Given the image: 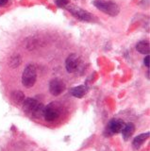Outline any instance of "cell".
<instances>
[{"label":"cell","instance_id":"obj_1","mask_svg":"<svg viewBox=\"0 0 150 151\" xmlns=\"http://www.w3.org/2000/svg\"><path fill=\"white\" fill-rule=\"evenodd\" d=\"M93 6L98 9L102 12H104L110 16L114 17L118 15L120 12V8L115 2L113 1H106V0H95L93 1Z\"/></svg>","mask_w":150,"mask_h":151},{"label":"cell","instance_id":"obj_2","mask_svg":"<svg viewBox=\"0 0 150 151\" xmlns=\"http://www.w3.org/2000/svg\"><path fill=\"white\" fill-rule=\"evenodd\" d=\"M37 80V69L36 66L32 63H29L26 66L24 72L22 74V84L24 87L29 89L33 87Z\"/></svg>","mask_w":150,"mask_h":151},{"label":"cell","instance_id":"obj_3","mask_svg":"<svg viewBox=\"0 0 150 151\" xmlns=\"http://www.w3.org/2000/svg\"><path fill=\"white\" fill-rule=\"evenodd\" d=\"M65 8L68 9V12L71 13L74 17H76L77 19H78V20H80L82 22H92L93 20V16L90 12L78 6L69 4Z\"/></svg>","mask_w":150,"mask_h":151},{"label":"cell","instance_id":"obj_4","mask_svg":"<svg viewBox=\"0 0 150 151\" xmlns=\"http://www.w3.org/2000/svg\"><path fill=\"white\" fill-rule=\"evenodd\" d=\"M43 116L47 122H54L60 117V110L55 103H50L44 106Z\"/></svg>","mask_w":150,"mask_h":151},{"label":"cell","instance_id":"obj_5","mask_svg":"<svg viewBox=\"0 0 150 151\" xmlns=\"http://www.w3.org/2000/svg\"><path fill=\"white\" fill-rule=\"evenodd\" d=\"M124 127H125V122L122 119H117V118L111 119L109 122L106 129L107 136H111L113 134L119 133L124 129Z\"/></svg>","mask_w":150,"mask_h":151},{"label":"cell","instance_id":"obj_6","mask_svg":"<svg viewBox=\"0 0 150 151\" xmlns=\"http://www.w3.org/2000/svg\"><path fill=\"white\" fill-rule=\"evenodd\" d=\"M65 90V84L62 79L53 78L49 82V92L54 96H59Z\"/></svg>","mask_w":150,"mask_h":151},{"label":"cell","instance_id":"obj_7","mask_svg":"<svg viewBox=\"0 0 150 151\" xmlns=\"http://www.w3.org/2000/svg\"><path fill=\"white\" fill-rule=\"evenodd\" d=\"M79 58L77 54H71L67 57L65 60V68L68 73H74L78 70L79 66Z\"/></svg>","mask_w":150,"mask_h":151},{"label":"cell","instance_id":"obj_8","mask_svg":"<svg viewBox=\"0 0 150 151\" xmlns=\"http://www.w3.org/2000/svg\"><path fill=\"white\" fill-rule=\"evenodd\" d=\"M22 104H23V110H24V111L27 113V114H31L32 111L34 110V108L38 104V101L34 98L29 97V98H25V100L23 101Z\"/></svg>","mask_w":150,"mask_h":151},{"label":"cell","instance_id":"obj_9","mask_svg":"<svg viewBox=\"0 0 150 151\" xmlns=\"http://www.w3.org/2000/svg\"><path fill=\"white\" fill-rule=\"evenodd\" d=\"M149 137V132H145V133H142L138 136H136L132 141V146L134 149H139L145 141L148 139Z\"/></svg>","mask_w":150,"mask_h":151},{"label":"cell","instance_id":"obj_10","mask_svg":"<svg viewBox=\"0 0 150 151\" xmlns=\"http://www.w3.org/2000/svg\"><path fill=\"white\" fill-rule=\"evenodd\" d=\"M134 131H135V126H134L133 123H128V124H125L124 129L121 131L124 140L128 141L130 137L133 135Z\"/></svg>","mask_w":150,"mask_h":151},{"label":"cell","instance_id":"obj_11","mask_svg":"<svg viewBox=\"0 0 150 151\" xmlns=\"http://www.w3.org/2000/svg\"><path fill=\"white\" fill-rule=\"evenodd\" d=\"M136 50L143 55H148L150 52V45L147 41H140L136 45Z\"/></svg>","mask_w":150,"mask_h":151},{"label":"cell","instance_id":"obj_12","mask_svg":"<svg viewBox=\"0 0 150 151\" xmlns=\"http://www.w3.org/2000/svg\"><path fill=\"white\" fill-rule=\"evenodd\" d=\"M86 93H87V88L84 85H79V86L74 87L71 90L72 96L77 98H82L86 94Z\"/></svg>","mask_w":150,"mask_h":151},{"label":"cell","instance_id":"obj_13","mask_svg":"<svg viewBox=\"0 0 150 151\" xmlns=\"http://www.w3.org/2000/svg\"><path fill=\"white\" fill-rule=\"evenodd\" d=\"M11 100L15 104H21L25 100V94L21 91H14L11 93Z\"/></svg>","mask_w":150,"mask_h":151},{"label":"cell","instance_id":"obj_14","mask_svg":"<svg viewBox=\"0 0 150 151\" xmlns=\"http://www.w3.org/2000/svg\"><path fill=\"white\" fill-rule=\"evenodd\" d=\"M44 109V104L38 102V104H37L36 107L34 108V110L32 111V112H31L32 116L35 117V118H41L42 116H43Z\"/></svg>","mask_w":150,"mask_h":151},{"label":"cell","instance_id":"obj_15","mask_svg":"<svg viewBox=\"0 0 150 151\" xmlns=\"http://www.w3.org/2000/svg\"><path fill=\"white\" fill-rule=\"evenodd\" d=\"M21 61H22V59L20 55H14V56H12L10 60V66L12 68H16L21 64Z\"/></svg>","mask_w":150,"mask_h":151},{"label":"cell","instance_id":"obj_16","mask_svg":"<svg viewBox=\"0 0 150 151\" xmlns=\"http://www.w3.org/2000/svg\"><path fill=\"white\" fill-rule=\"evenodd\" d=\"M56 4L60 8H65L70 4V0H56Z\"/></svg>","mask_w":150,"mask_h":151},{"label":"cell","instance_id":"obj_17","mask_svg":"<svg viewBox=\"0 0 150 151\" xmlns=\"http://www.w3.org/2000/svg\"><path fill=\"white\" fill-rule=\"evenodd\" d=\"M144 63L146 67H149V56L148 55H146V57L144 59Z\"/></svg>","mask_w":150,"mask_h":151},{"label":"cell","instance_id":"obj_18","mask_svg":"<svg viewBox=\"0 0 150 151\" xmlns=\"http://www.w3.org/2000/svg\"><path fill=\"white\" fill-rule=\"evenodd\" d=\"M9 0H0V7H4L8 4Z\"/></svg>","mask_w":150,"mask_h":151}]
</instances>
